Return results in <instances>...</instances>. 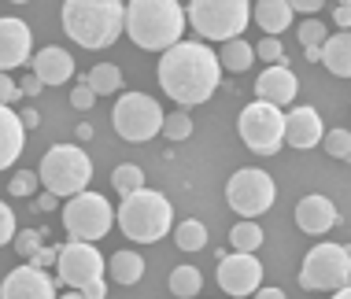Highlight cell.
<instances>
[{"mask_svg":"<svg viewBox=\"0 0 351 299\" xmlns=\"http://www.w3.org/2000/svg\"><path fill=\"white\" fill-rule=\"evenodd\" d=\"M78 141H93V126H89V122L78 126Z\"/></svg>","mask_w":351,"mask_h":299,"instance_id":"obj_48","label":"cell"},{"mask_svg":"<svg viewBox=\"0 0 351 299\" xmlns=\"http://www.w3.org/2000/svg\"><path fill=\"white\" fill-rule=\"evenodd\" d=\"M185 18L178 0H130L126 4V34L137 49L145 52H167L182 41Z\"/></svg>","mask_w":351,"mask_h":299,"instance_id":"obj_3","label":"cell"},{"mask_svg":"<svg viewBox=\"0 0 351 299\" xmlns=\"http://www.w3.org/2000/svg\"><path fill=\"white\" fill-rule=\"evenodd\" d=\"M333 23L340 26V30H351V8L348 4H340L337 12H333Z\"/></svg>","mask_w":351,"mask_h":299,"instance_id":"obj_42","label":"cell"},{"mask_svg":"<svg viewBox=\"0 0 351 299\" xmlns=\"http://www.w3.org/2000/svg\"><path fill=\"white\" fill-rule=\"evenodd\" d=\"M255 15L252 0H189V23L207 41H233Z\"/></svg>","mask_w":351,"mask_h":299,"instance_id":"obj_6","label":"cell"},{"mask_svg":"<svg viewBox=\"0 0 351 299\" xmlns=\"http://www.w3.org/2000/svg\"><path fill=\"white\" fill-rule=\"evenodd\" d=\"M233 299H252V296H233Z\"/></svg>","mask_w":351,"mask_h":299,"instance_id":"obj_51","label":"cell"},{"mask_svg":"<svg viewBox=\"0 0 351 299\" xmlns=\"http://www.w3.org/2000/svg\"><path fill=\"white\" fill-rule=\"evenodd\" d=\"M170 296L174 299H193V296H200V288H204V274L196 266H174V274H170Z\"/></svg>","mask_w":351,"mask_h":299,"instance_id":"obj_24","label":"cell"},{"mask_svg":"<svg viewBox=\"0 0 351 299\" xmlns=\"http://www.w3.org/2000/svg\"><path fill=\"white\" fill-rule=\"evenodd\" d=\"M34 52V34L23 18H0V67L12 70V67H23V63H34L30 60Z\"/></svg>","mask_w":351,"mask_h":299,"instance_id":"obj_15","label":"cell"},{"mask_svg":"<svg viewBox=\"0 0 351 299\" xmlns=\"http://www.w3.org/2000/svg\"><path fill=\"white\" fill-rule=\"evenodd\" d=\"M85 81L97 89V96H115V92L122 89V70L115 67V63H97Z\"/></svg>","mask_w":351,"mask_h":299,"instance_id":"obj_26","label":"cell"},{"mask_svg":"<svg viewBox=\"0 0 351 299\" xmlns=\"http://www.w3.org/2000/svg\"><path fill=\"white\" fill-rule=\"evenodd\" d=\"M163 137H167V141H189V137H193V118H189L185 111H174V115H167Z\"/></svg>","mask_w":351,"mask_h":299,"instance_id":"obj_30","label":"cell"},{"mask_svg":"<svg viewBox=\"0 0 351 299\" xmlns=\"http://www.w3.org/2000/svg\"><path fill=\"white\" fill-rule=\"evenodd\" d=\"M19 229H15V214L8 203H0V244H15Z\"/></svg>","mask_w":351,"mask_h":299,"instance_id":"obj_37","label":"cell"},{"mask_svg":"<svg viewBox=\"0 0 351 299\" xmlns=\"http://www.w3.org/2000/svg\"><path fill=\"white\" fill-rule=\"evenodd\" d=\"M163 122H167L163 107H159L152 96H145V92H122L115 111H111L115 133L130 144H145L156 133H163Z\"/></svg>","mask_w":351,"mask_h":299,"instance_id":"obj_7","label":"cell"},{"mask_svg":"<svg viewBox=\"0 0 351 299\" xmlns=\"http://www.w3.org/2000/svg\"><path fill=\"white\" fill-rule=\"evenodd\" d=\"M285 126H289V118H285V111L278 104H270V100H255L241 111V141L248 144V152L255 155H278L281 144H285Z\"/></svg>","mask_w":351,"mask_h":299,"instance_id":"obj_8","label":"cell"},{"mask_svg":"<svg viewBox=\"0 0 351 299\" xmlns=\"http://www.w3.org/2000/svg\"><path fill=\"white\" fill-rule=\"evenodd\" d=\"M303 55H307V63H322V55H326V44H307V49H303Z\"/></svg>","mask_w":351,"mask_h":299,"instance_id":"obj_45","label":"cell"},{"mask_svg":"<svg viewBox=\"0 0 351 299\" xmlns=\"http://www.w3.org/2000/svg\"><path fill=\"white\" fill-rule=\"evenodd\" d=\"M34 74L45 81V86H63V81L74 78V60L67 49H56V44H49V49H41L34 55Z\"/></svg>","mask_w":351,"mask_h":299,"instance_id":"obj_19","label":"cell"},{"mask_svg":"<svg viewBox=\"0 0 351 299\" xmlns=\"http://www.w3.org/2000/svg\"><path fill=\"white\" fill-rule=\"evenodd\" d=\"M37 185H41V174H37V170H19L12 181H8V192H12V196H26V200H30V196L37 192Z\"/></svg>","mask_w":351,"mask_h":299,"instance_id":"obj_32","label":"cell"},{"mask_svg":"<svg viewBox=\"0 0 351 299\" xmlns=\"http://www.w3.org/2000/svg\"><path fill=\"white\" fill-rule=\"evenodd\" d=\"M296 226L311 237H322L337 226V207L329 196H303L296 203Z\"/></svg>","mask_w":351,"mask_h":299,"instance_id":"obj_18","label":"cell"},{"mask_svg":"<svg viewBox=\"0 0 351 299\" xmlns=\"http://www.w3.org/2000/svg\"><path fill=\"white\" fill-rule=\"evenodd\" d=\"M37 174H41V185L49 192H56L60 200H71V196L85 192V185L93 181V159L78 144H52L37 166Z\"/></svg>","mask_w":351,"mask_h":299,"instance_id":"obj_5","label":"cell"},{"mask_svg":"<svg viewBox=\"0 0 351 299\" xmlns=\"http://www.w3.org/2000/svg\"><path fill=\"white\" fill-rule=\"evenodd\" d=\"M278 200V185L267 170H255V166H244L230 177L226 185V203L241 214V218H259L267 214Z\"/></svg>","mask_w":351,"mask_h":299,"instance_id":"obj_11","label":"cell"},{"mask_svg":"<svg viewBox=\"0 0 351 299\" xmlns=\"http://www.w3.org/2000/svg\"><path fill=\"white\" fill-rule=\"evenodd\" d=\"M322 63H326V70L337 74V78H351V30L329 34Z\"/></svg>","mask_w":351,"mask_h":299,"instance_id":"obj_22","label":"cell"},{"mask_svg":"<svg viewBox=\"0 0 351 299\" xmlns=\"http://www.w3.org/2000/svg\"><path fill=\"white\" fill-rule=\"evenodd\" d=\"M333 159H351V133L348 129H326V141H322Z\"/></svg>","mask_w":351,"mask_h":299,"instance_id":"obj_31","label":"cell"},{"mask_svg":"<svg viewBox=\"0 0 351 299\" xmlns=\"http://www.w3.org/2000/svg\"><path fill=\"white\" fill-rule=\"evenodd\" d=\"M296 34H300L303 49H307V44H326V41H329V30L318 23V18H307V23H300Z\"/></svg>","mask_w":351,"mask_h":299,"instance_id":"obj_34","label":"cell"},{"mask_svg":"<svg viewBox=\"0 0 351 299\" xmlns=\"http://www.w3.org/2000/svg\"><path fill=\"white\" fill-rule=\"evenodd\" d=\"M23 122H26V129H37L41 126V115H37L34 107H26V115H23Z\"/></svg>","mask_w":351,"mask_h":299,"instance_id":"obj_47","label":"cell"},{"mask_svg":"<svg viewBox=\"0 0 351 299\" xmlns=\"http://www.w3.org/2000/svg\"><path fill=\"white\" fill-rule=\"evenodd\" d=\"M78 292H85L89 299H104V296H108V285H104V277H100V281L85 285V288H78Z\"/></svg>","mask_w":351,"mask_h":299,"instance_id":"obj_41","label":"cell"},{"mask_svg":"<svg viewBox=\"0 0 351 299\" xmlns=\"http://www.w3.org/2000/svg\"><path fill=\"white\" fill-rule=\"evenodd\" d=\"M174 244L182 251H204L207 248V226L200 218H185L182 226L174 229Z\"/></svg>","mask_w":351,"mask_h":299,"instance_id":"obj_27","label":"cell"},{"mask_svg":"<svg viewBox=\"0 0 351 299\" xmlns=\"http://www.w3.org/2000/svg\"><path fill=\"white\" fill-rule=\"evenodd\" d=\"M60 285L67 288H85L93 281H100L104 277V255L97 248H93V240H71V244H63V255H60Z\"/></svg>","mask_w":351,"mask_h":299,"instance_id":"obj_12","label":"cell"},{"mask_svg":"<svg viewBox=\"0 0 351 299\" xmlns=\"http://www.w3.org/2000/svg\"><path fill=\"white\" fill-rule=\"evenodd\" d=\"M0 137H4V148H0V166H15V159L23 155V148H26V122H23V115H15L12 107H0Z\"/></svg>","mask_w":351,"mask_h":299,"instance_id":"obj_20","label":"cell"},{"mask_svg":"<svg viewBox=\"0 0 351 299\" xmlns=\"http://www.w3.org/2000/svg\"><path fill=\"white\" fill-rule=\"evenodd\" d=\"M292 12H296L292 0H259V4H255V23H259V30L278 37L292 26Z\"/></svg>","mask_w":351,"mask_h":299,"instance_id":"obj_21","label":"cell"},{"mask_svg":"<svg viewBox=\"0 0 351 299\" xmlns=\"http://www.w3.org/2000/svg\"><path fill=\"white\" fill-rule=\"evenodd\" d=\"M19 96H26V92H23V86H15V81L8 78V74H4V78H0V100H4L8 107H12Z\"/></svg>","mask_w":351,"mask_h":299,"instance_id":"obj_38","label":"cell"},{"mask_svg":"<svg viewBox=\"0 0 351 299\" xmlns=\"http://www.w3.org/2000/svg\"><path fill=\"white\" fill-rule=\"evenodd\" d=\"M230 248L233 251H255L263 248V229L255 226V218H244L230 229Z\"/></svg>","mask_w":351,"mask_h":299,"instance_id":"obj_28","label":"cell"},{"mask_svg":"<svg viewBox=\"0 0 351 299\" xmlns=\"http://www.w3.org/2000/svg\"><path fill=\"white\" fill-rule=\"evenodd\" d=\"M108 274L115 285H137L141 277H145V259L137 255V251H115V255L108 259Z\"/></svg>","mask_w":351,"mask_h":299,"instance_id":"obj_23","label":"cell"},{"mask_svg":"<svg viewBox=\"0 0 351 299\" xmlns=\"http://www.w3.org/2000/svg\"><path fill=\"white\" fill-rule=\"evenodd\" d=\"M222 55H215L204 41H178L174 49L163 52L156 67L159 89L182 107L207 104L222 81Z\"/></svg>","mask_w":351,"mask_h":299,"instance_id":"obj_1","label":"cell"},{"mask_svg":"<svg viewBox=\"0 0 351 299\" xmlns=\"http://www.w3.org/2000/svg\"><path fill=\"white\" fill-rule=\"evenodd\" d=\"M296 92H300V78L285 67V63H270V67L255 78V96L270 100V104H278V107L292 104V96H296Z\"/></svg>","mask_w":351,"mask_h":299,"instance_id":"obj_17","label":"cell"},{"mask_svg":"<svg viewBox=\"0 0 351 299\" xmlns=\"http://www.w3.org/2000/svg\"><path fill=\"white\" fill-rule=\"evenodd\" d=\"M322 4H326V0H292V8H296V12H303V15L322 12Z\"/></svg>","mask_w":351,"mask_h":299,"instance_id":"obj_40","label":"cell"},{"mask_svg":"<svg viewBox=\"0 0 351 299\" xmlns=\"http://www.w3.org/2000/svg\"><path fill=\"white\" fill-rule=\"evenodd\" d=\"M300 285L307 292H337V288L351 285V248L344 244L311 248L300 266Z\"/></svg>","mask_w":351,"mask_h":299,"instance_id":"obj_9","label":"cell"},{"mask_svg":"<svg viewBox=\"0 0 351 299\" xmlns=\"http://www.w3.org/2000/svg\"><path fill=\"white\" fill-rule=\"evenodd\" d=\"M340 4H348V8H351V0H340Z\"/></svg>","mask_w":351,"mask_h":299,"instance_id":"obj_53","label":"cell"},{"mask_svg":"<svg viewBox=\"0 0 351 299\" xmlns=\"http://www.w3.org/2000/svg\"><path fill=\"white\" fill-rule=\"evenodd\" d=\"M60 255H63V244H56V248H41V251H37V255L30 259V263L34 266H52V263H60Z\"/></svg>","mask_w":351,"mask_h":299,"instance_id":"obj_39","label":"cell"},{"mask_svg":"<svg viewBox=\"0 0 351 299\" xmlns=\"http://www.w3.org/2000/svg\"><path fill=\"white\" fill-rule=\"evenodd\" d=\"M63 34L82 49H111L126 34L122 0H63Z\"/></svg>","mask_w":351,"mask_h":299,"instance_id":"obj_2","label":"cell"},{"mask_svg":"<svg viewBox=\"0 0 351 299\" xmlns=\"http://www.w3.org/2000/svg\"><path fill=\"white\" fill-rule=\"evenodd\" d=\"M56 200H60V196H56V192H49V189H45L41 196H37V203H34V207H37V211H56Z\"/></svg>","mask_w":351,"mask_h":299,"instance_id":"obj_43","label":"cell"},{"mask_svg":"<svg viewBox=\"0 0 351 299\" xmlns=\"http://www.w3.org/2000/svg\"><path fill=\"white\" fill-rule=\"evenodd\" d=\"M119 222V211H111L108 196L100 192H78L63 207V229L71 233V240H100L108 237V229Z\"/></svg>","mask_w":351,"mask_h":299,"instance_id":"obj_10","label":"cell"},{"mask_svg":"<svg viewBox=\"0 0 351 299\" xmlns=\"http://www.w3.org/2000/svg\"><path fill=\"white\" fill-rule=\"evenodd\" d=\"M252 299H285V292H281V288H259Z\"/></svg>","mask_w":351,"mask_h":299,"instance_id":"obj_46","label":"cell"},{"mask_svg":"<svg viewBox=\"0 0 351 299\" xmlns=\"http://www.w3.org/2000/svg\"><path fill=\"white\" fill-rule=\"evenodd\" d=\"M285 118H289V126H285V144H289V148L307 152V148H315V144L326 141L322 115H318L315 107H292Z\"/></svg>","mask_w":351,"mask_h":299,"instance_id":"obj_16","label":"cell"},{"mask_svg":"<svg viewBox=\"0 0 351 299\" xmlns=\"http://www.w3.org/2000/svg\"><path fill=\"white\" fill-rule=\"evenodd\" d=\"M41 237H45L41 229H23V233L15 237V251L26 259V263H30V259L37 255V251H41Z\"/></svg>","mask_w":351,"mask_h":299,"instance_id":"obj_33","label":"cell"},{"mask_svg":"<svg viewBox=\"0 0 351 299\" xmlns=\"http://www.w3.org/2000/svg\"><path fill=\"white\" fill-rule=\"evenodd\" d=\"M71 104H74V107H78V111H89L93 104H97V89H93V86H89V81H85V78H82V81H78V86H74V89H71Z\"/></svg>","mask_w":351,"mask_h":299,"instance_id":"obj_36","label":"cell"},{"mask_svg":"<svg viewBox=\"0 0 351 299\" xmlns=\"http://www.w3.org/2000/svg\"><path fill=\"white\" fill-rule=\"evenodd\" d=\"M12 4H26V0H12Z\"/></svg>","mask_w":351,"mask_h":299,"instance_id":"obj_52","label":"cell"},{"mask_svg":"<svg viewBox=\"0 0 351 299\" xmlns=\"http://www.w3.org/2000/svg\"><path fill=\"white\" fill-rule=\"evenodd\" d=\"M0 299H56V277L49 270L26 263V266H19L4 277Z\"/></svg>","mask_w":351,"mask_h":299,"instance_id":"obj_14","label":"cell"},{"mask_svg":"<svg viewBox=\"0 0 351 299\" xmlns=\"http://www.w3.org/2000/svg\"><path fill=\"white\" fill-rule=\"evenodd\" d=\"M218 288L226 296H255L263 288V266L255 251H233L218 263Z\"/></svg>","mask_w":351,"mask_h":299,"instance_id":"obj_13","label":"cell"},{"mask_svg":"<svg viewBox=\"0 0 351 299\" xmlns=\"http://www.w3.org/2000/svg\"><path fill=\"white\" fill-rule=\"evenodd\" d=\"M252 60H255V49L244 37H233V41H222V67L226 70H233V74H244L252 67Z\"/></svg>","mask_w":351,"mask_h":299,"instance_id":"obj_25","label":"cell"},{"mask_svg":"<svg viewBox=\"0 0 351 299\" xmlns=\"http://www.w3.org/2000/svg\"><path fill=\"white\" fill-rule=\"evenodd\" d=\"M41 89H45V81L37 78V74H30V78L23 81V92H26V96H37V92H41Z\"/></svg>","mask_w":351,"mask_h":299,"instance_id":"obj_44","label":"cell"},{"mask_svg":"<svg viewBox=\"0 0 351 299\" xmlns=\"http://www.w3.org/2000/svg\"><path fill=\"white\" fill-rule=\"evenodd\" d=\"M255 55H259L263 63H285V49H281V41L278 37H263L259 44H255Z\"/></svg>","mask_w":351,"mask_h":299,"instance_id":"obj_35","label":"cell"},{"mask_svg":"<svg viewBox=\"0 0 351 299\" xmlns=\"http://www.w3.org/2000/svg\"><path fill=\"white\" fill-rule=\"evenodd\" d=\"M329 299H351V285H344V288H337V292L329 296Z\"/></svg>","mask_w":351,"mask_h":299,"instance_id":"obj_49","label":"cell"},{"mask_svg":"<svg viewBox=\"0 0 351 299\" xmlns=\"http://www.w3.org/2000/svg\"><path fill=\"white\" fill-rule=\"evenodd\" d=\"M60 299H89L85 292H78V288H74V292H67V296H60Z\"/></svg>","mask_w":351,"mask_h":299,"instance_id":"obj_50","label":"cell"},{"mask_svg":"<svg viewBox=\"0 0 351 299\" xmlns=\"http://www.w3.org/2000/svg\"><path fill=\"white\" fill-rule=\"evenodd\" d=\"M170 222H174L170 200L156 189H141L134 196H122V203H119V229L134 244H156V240H163L170 233Z\"/></svg>","mask_w":351,"mask_h":299,"instance_id":"obj_4","label":"cell"},{"mask_svg":"<svg viewBox=\"0 0 351 299\" xmlns=\"http://www.w3.org/2000/svg\"><path fill=\"white\" fill-rule=\"evenodd\" d=\"M111 185H115L119 196H134V192L145 189V174H141V166H134V163H122L111 170Z\"/></svg>","mask_w":351,"mask_h":299,"instance_id":"obj_29","label":"cell"}]
</instances>
